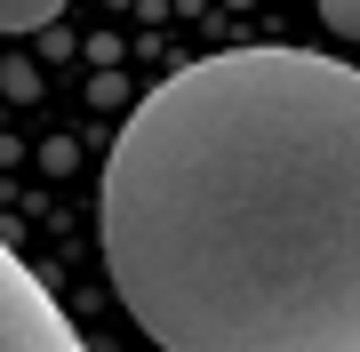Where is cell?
I'll use <instances>...</instances> for the list:
<instances>
[{"label": "cell", "instance_id": "cell-3", "mask_svg": "<svg viewBox=\"0 0 360 352\" xmlns=\"http://www.w3.org/2000/svg\"><path fill=\"white\" fill-rule=\"evenodd\" d=\"M65 16V0H0V32H40Z\"/></svg>", "mask_w": 360, "mask_h": 352}, {"label": "cell", "instance_id": "cell-5", "mask_svg": "<svg viewBox=\"0 0 360 352\" xmlns=\"http://www.w3.org/2000/svg\"><path fill=\"white\" fill-rule=\"evenodd\" d=\"M96 105H129V80H120V72H96Z\"/></svg>", "mask_w": 360, "mask_h": 352}, {"label": "cell", "instance_id": "cell-1", "mask_svg": "<svg viewBox=\"0 0 360 352\" xmlns=\"http://www.w3.org/2000/svg\"><path fill=\"white\" fill-rule=\"evenodd\" d=\"M104 273L160 352H360V72L224 48L129 105Z\"/></svg>", "mask_w": 360, "mask_h": 352}, {"label": "cell", "instance_id": "cell-2", "mask_svg": "<svg viewBox=\"0 0 360 352\" xmlns=\"http://www.w3.org/2000/svg\"><path fill=\"white\" fill-rule=\"evenodd\" d=\"M0 352H89L65 304L40 288V273L0 240Z\"/></svg>", "mask_w": 360, "mask_h": 352}, {"label": "cell", "instance_id": "cell-4", "mask_svg": "<svg viewBox=\"0 0 360 352\" xmlns=\"http://www.w3.org/2000/svg\"><path fill=\"white\" fill-rule=\"evenodd\" d=\"M321 25L336 40H360V0H321Z\"/></svg>", "mask_w": 360, "mask_h": 352}]
</instances>
